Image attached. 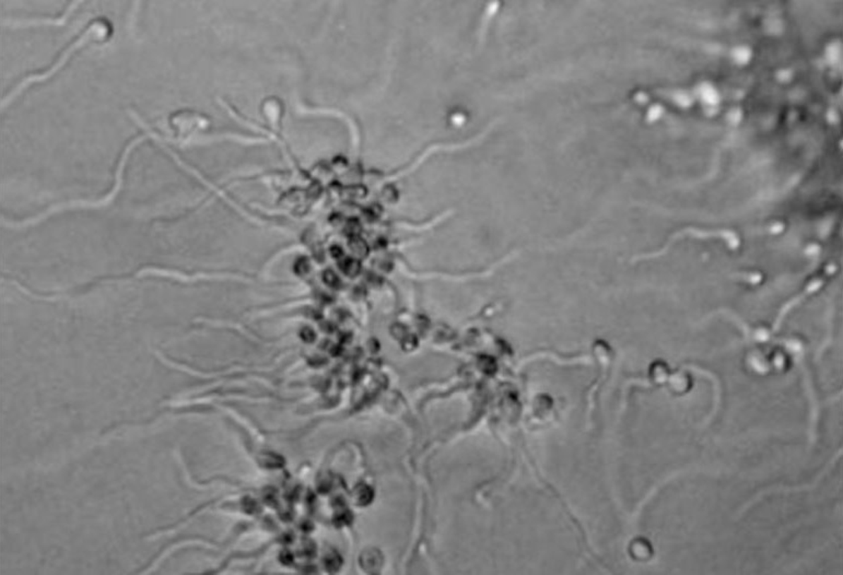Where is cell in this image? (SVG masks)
<instances>
[{
	"label": "cell",
	"instance_id": "3",
	"mask_svg": "<svg viewBox=\"0 0 843 575\" xmlns=\"http://www.w3.org/2000/svg\"><path fill=\"white\" fill-rule=\"evenodd\" d=\"M780 342L785 346L787 349L790 350L793 355H794L795 360H796V361L799 362V364H800L801 370H802L803 375H804V384L805 386H806V391L807 394H808L809 401H811V413H812V415H811V421H812V423H811V442L814 443L815 437H816L815 429H816L817 420H818L819 405L818 401H817L816 399V396H815L812 381H811V377H809L807 368L805 367L804 359H803V356H804V347H803L802 342L797 339H782Z\"/></svg>",
	"mask_w": 843,
	"mask_h": 575
},
{
	"label": "cell",
	"instance_id": "5",
	"mask_svg": "<svg viewBox=\"0 0 843 575\" xmlns=\"http://www.w3.org/2000/svg\"><path fill=\"white\" fill-rule=\"evenodd\" d=\"M81 1H73L71 4L68 9L66 10L65 13L59 18H33V19H22V20H11V21H4V25H9L11 28H28V27H41V25H56V27H63L67 23L71 13L77 9Z\"/></svg>",
	"mask_w": 843,
	"mask_h": 575
},
{
	"label": "cell",
	"instance_id": "9",
	"mask_svg": "<svg viewBox=\"0 0 843 575\" xmlns=\"http://www.w3.org/2000/svg\"><path fill=\"white\" fill-rule=\"evenodd\" d=\"M749 363L753 370H756L758 373L765 374L770 370L768 362L763 359V356L759 353H751L748 357Z\"/></svg>",
	"mask_w": 843,
	"mask_h": 575
},
{
	"label": "cell",
	"instance_id": "8",
	"mask_svg": "<svg viewBox=\"0 0 843 575\" xmlns=\"http://www.w3.org/2000/svg\"><path fill=\"white\" fill-rule=\"evenodd\" d=\"M732 277L739 282H747L751 284H758L763 282V274L758 272H743L732 274Z\"/></svg>",
	"mask_w": 843,
	"mask_h": 575
},
{
	"label": "cell",
	"instance_id": "6",
	"mask_svg": "<svg viewBox=\"0 0 843 575\" xmlns=\"http://www.w3.org/2000/svg\"><path fill=\"white\" fill-rule=\"evenodd\" d=\"M652 374H653V381L650 382L651 385L652 383L669 384L672 389L678 393H684L689 387V380L686 377V374L677 373L669 375L663 364H655L652 369Z\"/></svg>",
	"mask_w": 843,
	"mask_h": 575
},
{
	"label": "cell",
	"instance_id": "4",
	"mask_svg": "<svg viewBox=\"0 0 843 575\" xmlns=\"http://www.w3.org/2000/svg\"><path fill=\"white\" fill-rule=\"evenodd\" d=\"M824 284V278H814V279L811 280V282L807 284V286H805V289L803 290L800 294H797L796 296L791 298L790 301H787V303H785L784 305L781 308L780 311H779L778 316H777L775 323H773L771 334L777 333V332H778L779 328H780L781 325H782L783 320H784V318L787 317V314L792 311L793 308H796L797 305H800V304L802 303V302H804L805 300L808 298V296H812V294H814L815 292L819 291V290L822 289Z\"/></svg>",
	"mask_w": 843,
	"mask_h": 575
},
{
	"label": "cell",
	"instance_id": "2",
	"mask_svg": "<svg viewBox=\"0 0 843 575\" xmlns=\"http://www.w3.org/2000/svg\"><path fill=\"white\" fill-rule=\"evenodd\" d=\"M685 236H691V238H722L723 240L727 241V246H729V248H731V250H737V248L739 246V238H737L736 234H735L734 232H732V231H703L698 230V229L687 228L685 229V230L679 231L678 234L672 236L671 238H669V243H667V244H666V246H664L661 250H659V252L650 253V254H645V255L639 256V258H636V260H652V258H661V256L665 255L666 253H667V250H669V248L673 246L674 242L679 240V238H685Z\"/></svg>",
	"mask_w": 843,
	"mask_h": 575
},
{
	"label": "cell",
	"instance_id": "1",
	"mask_svg": "<svg viewBox=\"0 0 843 575\" xmlns=\"http://www.w3.org/2000/svg\"><path fill=\"white\" fill-rule=\"evenodd\" d=\"M109 33H111V29H109V23H107V21H104V20H95V22L91 23L90 27L87 28V29L83 32V35H81L78 39L75 40L73 43H71V45H69V47L61 54V56L59 57V59H57V61H55V63H54L47 71H45V73H35V75H28V77H25V78L21 81V83H18V85L13 87V91H10V92L8 93L5 97H4L3 101H1V109H5L6 107L10 104V103L13 102V99H15L18 95H20V93L23 92V91H25L27 87H29V85H31L32 83H43V81H47L49 80V79H51V77L55 75V73H59V71L63 68L65 63H67V61H69L71 55H73V53H75V51H78L79 49L85 47L87 42L91 41V40H99V41H101V40L107 39V37H109Z\"/></svg>",
	"mask_w": 843,
	"mask_h": 575
},
{
	"label": "cell",
	"instance_id": "7",
	"mask_svg": "<svg viewBox=\"0 0 843 575\" xmlns=\"http://www.w3.org/2000/svg\"><path fill=\"white\" fill-rule=\"evenodd\" d=\"M171 124L178 129L181 135L185 134L186 131H190V126L194 127L195 124H202L205 123V119L197 116V115L190 114L188 112H181L178 114H174L171 116Z\"/></svg>",
	"mask_w": 843,
	"mask_h": 575
}]
</instances>
